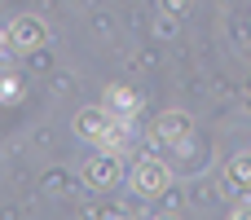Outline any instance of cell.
<instances>
[{"mask_svg": "<svg viewBox=\"0 0 251 220\" xmlns=\"http://www.w3.org/2000/svg\"><path fill=\"white\" fill-rule=\"evenodd\" d=\"M137 185H141V190H159V185H163V172H159V168H150V172L141 168V172H137Z\"/></svg>", "mask_w": 251, "mask_h": 220, "instance_id": "cell-1", "label": "cell"}, {"mask_svg": "<svg viewBox=\"0 0 251 220\" xmlns=\"http://www.w3.org/2000/svg\"><path fill=\"white\" fill-rule=\"evenodd\" d=\"M0 35H4V31H0Z\"/></svg>", "mask_w": 251, "mask_h": 220, "instance_id": "cell-2", "label": "cell"}]
</instances>
